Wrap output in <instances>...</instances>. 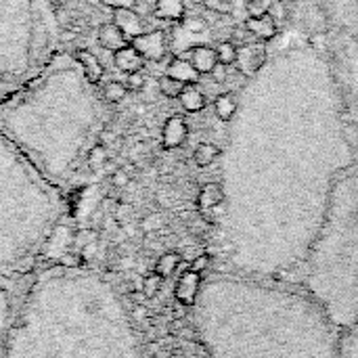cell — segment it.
Instances as JSON below:
<instances>
[{"mask_svg": "<svg viewBox=\"0 0 358 358\" xmlns=\"http://www.w3.org/2000/svg\"><path fill=\"white\" fill-rule=\"evenodd\" d=\"M216 59H218L220 65H227V67L235 65V61H237V44H233L231 40L220 42L216 46Z\"/></svg>", "mask_w": 358, "mask_h": 358, "instance_id": "26", "label": "cell"}, {"mask_svg": "<svg viewBox=\"0 0 358 358\" xmlns=\"http://www.w3.org/2000/svg\"><path fill=\"white\" fill-rule=\"evenodd\" d=\"M191 65L197 69L199 76H206V73H212V69L216 67L218 59H216V48L208 46V44H199V46H193L191 48Z\"/></svg>", "mask_w": 358, "mask_h": 358, "instance_id": "15", "label": "cell"}, {"mask_svg": "<svg viewBox=\"0 0 358 358\" xmlns=\"http://www.w3.org/2000/svg\"><path fill=\"white\" fill-rule=\"evenodd\" d=\"M126 94H128V90H126L124 82H120V80H109V82L103 86V90H101L103 101L109 103V105H115V103L124 101Z\"/></svg>", "mask_w": 358, "mask_h": 358, "instance_id": "23", "label": "cell"}, {"mask_svg": "<svg viewBox=\"0 0 358 358\" xmlns=\"http://www.w3.org/2000/svg\"><path fill=\"white\" fill-rule=\"evenodd\" d=\"M266 63V46L262 42H250V44H243V46H237V69L248 76V78H254Z\"/></svg>", "mask_w": 358, "mask_h": 358, "instance_id": "9", "label": "cell"}, {"mask_svg": "<svg viewBox=\"0 0 358 358\" xmlns=\"http://www.w3.org/2000/svg\"><path fill=\"white\" fill-rule=\"evenodd\" d=\"M187 15L185 0H157L153 6V17L166 21H180Z\"/></svg>", "mask_w": 358, "mask_h": 358, "instance_id": "17", "label": "cell"}, {"mask_svg": "<svg viewBox=\"0 0 358 358\" xmlns=\"http://www.w3.org/2000/svg\"><path fill=\"white\" fill-rule=\"evenodd\" d=\"M273 2H275V0H248L245 10H248L250 17H264V15L271 13Z\"/></svg>", "mask_w": 358, "mask_h": 358, "instance_id": "29", "label": "cell"}, {"mask_svg": "<svg viewBox=\"0 0 358 358\" xmlns=\"http://www.w3.org/2000/svg\"><path fill=\"white\" fill-rule=\"evenodd\" d=\"M340 358H358V325L348 329L346 338L340 344Z\"/></svg>", "mask_w": 358, "mask_h": 358, "instance_id": "25", "label": "cell"}, {"mask_svg": "<svg viewBox=\"0 0 358 358\" xmlns=\"http://www.w3.org/2000/svg\"><path fill=\"white\" fill-rule=\"evenodd\" d=\"M101 130V96L67 52H55L38 78L0 105V132L55 187L86 159Z\"/></svg>", "mask_w": 358, "mask_h": 358, "instance_id": "3", "label": "cell"}, {"mask_svg": "<svg viewBox=\"0 0 358 358\" xmlns=\"http://www.w3.org/2000/svg\"><path fill=\"white\" fill-rule=\"evenodd\" d=\"M130 44L141 52V57L145 61H162L168 52V42H166V34L162 29H153V31H145L136 38L130 40Z\"/></svg>", "mask_w": 358, "mask_h": 358, "instance_id": "8", "label": "cell"}, {"mask_svg": "<svg viewBox=\"0 0 358 358\" xmlns=\"http://www.w3.org/2000/svg\"><path fill=\"white\" fill-rule=\"evenodd\" d=\"M63 212L57 187L0 132V268L25 260Z\"/></svg>", "mask_w": 358, "mask_h": 358, "instance_id": "5", "label": "cell"}, {"mask_svg": "<svg viewBox=\"0 0 358 358\" xmlns=\"http://www.w3.org/2000/svg\"><path fill=\"white\" fill-rule=\"evenodd\" d=\"M193 306L208 358H340V329L306 292L212 277Z\"/></svg>", "mask_w": 358, "mask_h": 358, "instance_id": "1", "label": "cell"}, {"mask_svg": "<svg viewBox=\"0 0 358 358\" xmlns=\"http://www.w3.org/2000/svg\"><path fill=\"white\" fill-rule=\"evenodd\" d=\"M250 34L258 40V42H268L277 36V25L273 21L271 15H264V17H248V21L243 23Z\"/></svg>", "mask_w": 358, "mask_h": 358, "instance_id": "16", "label": "cell"}, {"mask_svg": "<svg viewBox=\"0 0 358 358\" xmlns=\"http://www.w3.org/2000/svg\"><path fill=\"white\" fill-rule=\"evenodd\" d=\"M124 86L128 92H141L145 88V76L141 71H134V73H126V80H124Z\"/></svg>", "mask_w": 358, "mask_h": 358, "instance_id": "30", "label": "cell"}, {"mask_svg": "<svg viewBox=\"0 0 358 358\" xmlns=\"http://www.w3.org/2000/svg\"><path fill=\"white\" fill-rule=\"evenodd\" d=\"M128 174L126 172H122V170H117L115 174H113V185H117V187H124V185H128Z\"/></svg>", "mask_w": 358, "mask_h": 358, "instance_id": "34", "label": "cell"}, {"mask_svg": "<svg viewBox=\"0 0 358 358\" xmlns=\"http://www.w3.org/2000/svg\"><path fill=\"white\" fill-rule=\"evenodd\" d=\"M17 302L19 300L15 296L13 283L6 279L4 268H0V355H2L8 329H10V323H13V317H15V310H17Z\"/></svg>", "mask_w": 358, "mask_h": 358, "instance_id": "7", "label": "cell"}, {"mask_svg": "<svg viewBox=\"0 0 358 358\" xmlns=\"http://www.w3.org/2000/svg\"><path fill=\"white\" fill-rule=\"evenodd\" d=\"M178 101H180L182 109L189 111V113H199V111H203L206 105H208L206 94H203L197 86H191V84L185 86V90H182V94L178 96Z\"/></svg>", "mask_w": 358, "mask_h": 358, "instance_id": "19", "label": "cell"}, {"mask_svg": "<svg viewBox=\"0 0 358 358\" xmlns=\"http://www.w3.org/2000/svg\"><path fill=\"white\" fill-rule=\"evenodd\" d=\"M189 136V126L185 122L182 115H172L168 117V122L164 124V130H162V143L166 149H178L185 145Z\"/></svg>", "mask_w": 358, "mask_h": 358, "instance_id": "11", "label": "cell"}, {"mask_svg": "<svg viewBox=\"0 0 358 358\" xmlns=\"http://www.w3.org/2000/svg\"><path fill=\"white\" fill-rule=\"evenodd\" d=\"M168 76L185 82V84H197L199 82V73L197 69L191 65V61H185V59H172L170 65H168Z\"/></svg>", "mask_w": 358, "mask_h": 358, "instance_id": "18", "label": "cell"}, {"mask_svg": "<svg viewBox=\"0 0 358 358\" xmlns=\"http://www.w3.org/2000/svg\"><path fill=\"white\" fill-rule=\"evenodd\" d=\"M0 358H141L117 287L90 271L42 273L17 302Z\"/></svg>", "mask_w": 358, "mask_h": 358, "instance_id": "2", "label": "cell"}, {"mask_svg": "<svg viewBox=\"0 0 358 358\" xmlns=\"http://www.w3.org/2000/svg\"><path fill=\"white\" fill-rule=\"evenodd\" d=\"M218 157H220V149L214 143H201V145H197V149L193 153V159L199 168L212 166Z\"/></svg>", "mask_w": 358, "mask_h": 358, "instance_id": "22", "label": "cell"}, {"mask_svg": "<svg viewBox=\"0 0 358 358\" xmlns=\"http://www.w3.org/2000/svg\"><path fill=\"white\" fill-rule=\"evenodd\" d=\"M113 23L126 34L128 40L145 34V21H143L141 13L130 8V6H115L113 8Z\"/></svg>", "mask_w": 358, "mask_h": 358, "instance_id": "10", "label": "cell"}, {"mask_svg": "<svg viewBox=\"0 0 358 358\" xmlns=\"http://www.w3.org/2000/svg\"><path fill=\"white\" fill-rule=\"evenodd\" d=\"M73 59L80 63V67H82V71H84V78H86L90 84L96 86V84L101 82L103 73H105L101 59H99L96 55H92L90 50H76V52H73Z\"/></svg>", "mask_w": 358, "mask_h": 358, "instance_id": "14", "label": "cell"}, {"mask_svg": "<svg viewBox=\"0 0 358 358\" xmlns=\"http://www.w3.org/2000/svg\"><path fill=\"white\" fill-rule=\"evenodd\" d=\"M268 15L273 17V21H275V25H277V29H281V27L285 25V21H287L285 6H283L281 2H273V8H271V13H268Z\"/></svg>", "mask_w": 358, "mask_h": 358, "instance_id": "32", "label": "cell"}, {"mask_svg": "<svg viewBox=\"0 0 358 358\" xmlns=\"http://www.w3.org/2000/svg\"><path fill=\"white\" fill-rule=\"evenodd\" d=\"M180 25H182V29L189 31V34H201V31H206V27H208L206 19L199 17V15H193V17L185 15V17L180 19Z\"/></svg>", "mask_w": 358, "mask_h": 358, "instance_id": "28", "label": "cell"}, {"mask_svg": "<svg viewBox=\"0 0 358 358\" xmlns=\"http://www.w3.org/2000/svg\"><path fill=\"white\" fill-rule=\"evenodd\" d=\"M185 82H180V80H176V78H172V76H162L159 80H157V88H159V92L166 96V99H178L180 94H182V90H185Z\"/></svg>", "mask_w": 358, "mask_h": 358, "instance_id": "24", "label": "cell"}, {"mask_svg": "<svg viewBox=\"0 0 358 358\" xmlns=\"http://www.w3.org/2000/svg\"><path fill=\"white\" fill-rule=\"evenodd\" d=\"M57 38L50 0H0V105L44 71Z\"/></svg>", "mask_w": 358, "mask_h": 358, "instance_id": "6", "label": "cell"}, {"mask_svg": "<svg viewBox=\"0 0 358 358\" xmlns=\"http://www.w3.org/2000/svg\"><path fill=\"white\" fill-rule=\"evenodd\" d=\"M107 162V147H103V145H92L90 147V151L86 153V164L92 168V170H96V168H101L103 164Z\"/></svg>", "mask_w": 358, "mask_h": 358, "instance_id": "27", "label": "cell"}, {"mask_svg": "<svg viewBox=\"0 0 358 358\" xmlns=\"http://www.w3.org/2000/svg\"><path fill=\"white\" fill-rule=\"evenodd\" d=\"M96 40H99L101 48H105V50H109V52H115V50H120V48H124V46L130 44V40L126 38V34H124L113 21L99 25V29H96Z\"/></svg>", "mask_w": 358, "mask_h": 358, "instance_id": "12", "label": "cell"}, {"mask_svg": "<svg viewBox=\"0 0 358 358\" xmlns=\"http://www.w3.org/2000/svg\"><path fill=\"white\" fill-rule=\"evenodd\" d=\"M218 84L220 82H224L227 80V76H229V71H227V65H220V63H216V67L212 69V73H210Z\"/></svg>", "mask_w": 358, "mask_h": 358, "instance_id": "33", "label": "cell"}, {"mask_svg": "<svg viewBox=\"0 0 358 358\" xmlns=\"http://www.w3.org/2000/svg\"><path fill=\"white\" fill-rule=\"evenodd\" d=\"M214 111H216V117L222 120V122H229L235 117L237 113V99L233 92H222L214 99Z\"/></svg>", "mask_w": 358, "mask_h": 358, "instance_id": "20", "label": "cell"}, {"mask_svg": "<svg viewBox=\"0 0 358 358\" xmlns=\"http://www.w3.org/2000/svg\"><path fill=\"white\" fill-rule=\"evenodd\" d=\"M208 10L220 13V15H229L233 10V0H203Z\"/></svg>", "mask_w": 358, "mask_h": 358, "instance_id": "31", "label": "cell"}, {"mask_svg": "<svg viewBox=\"0 0 358 358\" xmlns=\"http://www.w3.org/2000/svg\"><path fill=\"white\" fill-rule=\"evenodd\" d=\"M224 201V189L222 185L218 182H212V185H206L199 193V206L203 210H212V208H218L220 203Z\"/></svg>", "mask_w": 358, "mask_h": 358, "instance_id": "21", "label": "cell"}, {"mask_svg": "<svg viewBox=\"0 0 358 358\" xmlns=\"http://www.w3.org/2000/svg\"><path fill=\"white\" fill-rule=\"evenodd\" d=\"M113 65L124 73H134V71H141L145 67V59L141 57V52L132 44H128V46L113 52Z\"/></svg>", "mask_w": 358, "mask_h": 358, "instance_id": "13", "label": "cell"}, {"mask_svg": "<svg viewBox=\"0 0 358 358\" xmlns=\"http://www.w3.org/2000/svg\"><path fill=\"white\" fill-rule=\"evenodd\" d=\"M302 266L304 292L334 325L340 331L358 325V187L323 218Z\"/></svg>", "mask_w": 358, "mask_h": 358, "instance_id": "4", "label": "cell"}]
</instances>
